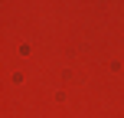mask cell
Wrapping results in <instances>:
<instances>
[]
</instances>
